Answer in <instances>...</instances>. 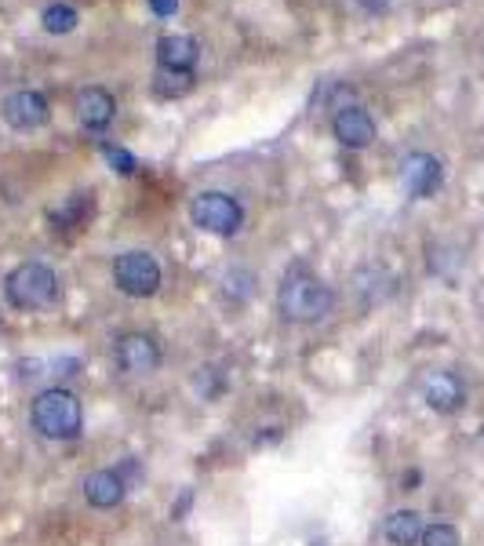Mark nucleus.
I'll use <instances>...</instances> for the list:
<instances>
[{
	"label": "nucleus",
	"instance_id": "18",
	"mask_svg": "<svg viewBox=\"0 0 484 546\" xmlns=\"http://www.w3.org/2000/svg\"><path fill=\"white\" fill-rule=\"evenodd\" d=\"M419 546H463V536H459V528L452 521H434V525L423 528Z\"/></svg>",
	"mask_w": 484,
	"mask_h": 546
},
{
	"label": "nucleus",
	"instance_id": "17",
	"mask_svg": "<svg viewBox=\"0 0 484 546\" xmlns=\"http://www.w3.org/2000/svg\"><path fill=\"white\" fill-rule=\"evenodd\" d=\"M77 22H81L77 8H73V4H62V0H55V4H48V8L41 11V26H44V33H51V37H66V33H73L77 30Z\"/></svg>",
	"mask_w": 484,
	"mask_h": 546
},
{
	"label": "nucleus",
	"instance_id": "19",
	"mask_svg": "<svg viewBox=\"0 0 484 546\" xmlns=\"http://www.w3.org/2000/svg\"><path fill=\"white\" fill-rule=\"evenodd\" d=\"M102 153H106V161H110L113 168H117V172H121V175H132L135 168H139V164H135L132 153H124L121 146H102Z\"/></svg>",
	"mask_w": 484,
	"mask_h": 546
},
{
	"label": "nucleus",
	"instance_id": "4",
	"mask_svg": "<svg viewBox=\"0 0 484 546\" xmlns=\"http://www.w3.org/2000/svg\"><path fill=\"white\" fill-rule=\"evenodd\" d=\"M164 270L157 255L146 248H128V252L113 255V288L128 299H153L161 292Z\"/></svg>",
	"mask_w": 484,
	"mask_h": 546
},
{
	"label": "nucleus",
	"instance_id": "9",
	"mask_svg": "<svg viewBox=\"0 0 484 546\" xmlns=\"http://www.w3.org/2000/svg\"><path fill=\"white\" fill-rule=\"evenodd\" d=\"M332 135L346 150H368L379 139V124H375V117L364 106L350 102V106H339L332 113Z\"/></svg>",
	"mask_w": 484,
	"mask_h": 546
},
{
	"label": "nucleus",
	"instance_id": "20",
	"mask_svg": "<svg viewBox=\"0 0 484 546\" xmlns=\"http://www.w3.org/2000/svg\"><path fill=\"white\" fill-rule=\"evenodd\" d=\"M150 11L153 15H161V19H168V15L179 11V0H150Z\"/></svg>",
	"mask_w": 484,
	"mask_h": 546
},
{
	"label": "nucleus",
	"instance_id": "11",
	"mask_svg": "<svg viewBox=\"0 0 484 546\" xmlns=\"http://www.w3.org/2000/svg\"><path fill=\"white\" fill-rule=\"evenodd\" d=\"M117 117V99L102 84H88V88L77 95V124L84 132H106Z\"/></svg>",
	"mask_w": 484,
	"mask_h": 546
},
{
	"label": "nucleus",
	"instance_id": "16",
	"mask_svg": "<svg viewBox=\"0 0 484 546\" xmlns=\"http://www.w3.org/2000/svg\"><path fill=\"white\" fill-rule=\"evenodd\" d=\"M197 84V73H179V70H157L153 73V95L157 99H182L190 95Z\"/></svg>",
	"mask_w": 484,
	"mask_h": 546
},
{
	"label": "nucleus",
	"instance_id": "6",
	"mask_svg": "<svg viewBox=\"0 0 484 546\" xmlns=\"http://www.w3.org/2000/svg\"><path fill=\"white\" fill-rule=\"evenodd\" d=\"M113 364L121 368V375L146 379V375L161 372L164 350L153 332H124L117 335V343H113Z\"/></svg>",
	"mask_w": 484,
	"mask_h": 546
},
{
	"label": "nucleus",
	"instance_id": "10",
	"mask_svg": "<svg viewBox=\"0 0 484 546\" xmlns=\"http://www.w3.org/2000/svg\"><path fill=\"white\" fill-rule=\"evenodd\" d=\"M470 401L463 375L459 372H430L423 379V405L437 415H459Z\"/></svg>",
	"mask_w": 484,
	"mask_h": 546
},
{
	"label": "nucleus",
	"instance_id": "13",
	"mask_svg": "<svg viewBox=\"0 0 484 546\" xmlns=\"http://www.w3.org/2000/svg\"><path fill=\"white\" fill-rule=\"evenodd\" d=\"M201 59V44L190 33H164L157 41V70H179L193 73Z\"/></svg>",
	"mask_w": 484,
	"mask_h": 546
},
{
	"label": "nucleus",
	"instance_id": "14",
	"mask_svg": "<svg viewBox=\"0 0 484 546\" xmlns=\"http://www.w3.org/2000/svg\"><path fill=\"white\" fill-rule=\"evenodd\" d=\"M91 190L84 193H70L62 204H55L48 212V223L55 233H70V230H84V223H88V215H91Z\"/></svg>",
	"mask_w": 484,
	"mask_h": 546
},
{
	"label": "nucleus",
	"instance_id": "7",
	"mask_svg": "<svg viewBox=\"0 0 484 546\" xmlns=\"http://www.w3.org/2000/svg\"><path fill=\"white\" fill-rule=\"evenodd\" d=\"M0 121L8 124L11 132H41L44 124L51 121V102L44 91L37 88H15L0 99Z\"/></svg>",
	"mask_w": 484,
	"mask_h": 546
},
{
	"label": "nucleus",
	"instance_id": "3",
	"mask_svg": "<svg viewBox=\"0 0 484 546\" xmlns=\"http://www.w3.org/2000/svg\"><path fill=\"white\" fill-rule=\"evenodd\" d=\"M4 299L11 310L19 314H41L59 303V273L41 259H26V263L11 266L4 273Z\"/></svg>",
	"mask_w": 484,
	"mask_h": 546
},
{
	"label": "nucleus",
	"instance_id": "1",
	"mask_svg": "<svg viewBox=\"0 0 484 546\" xmlns=\"http://www.w3.org/2000/svg\"><path fill=\"white\" fill-rule=\"evenodd\" d=\"M335 292L332 284H324L317 273L306 266H292L284 273L281 288H277V314L288 324H321L324 317H332Z\"/></svg>",
	"mask_w": 484,
	"mask_h": 546
},
{
	"label": "nucleus",
	"instance_id": "5",
	"mask_svg": "<svg viewBox=\"0 0 484 546\" xmlns=\"http://www.w3.org/2000/svg\"><path fill=\"white\" fill-rule=\"evenodd\" d=\"M190 223L212 237H237L244 230V208L226 190H201L190 201Z\"/></svg>",
	"mask_w": 484,
	"mask_h": 546
},
{
	"label": "nucleus",
	"instance_id": "2",
	"mask_svg": "<svg viewBox=\"0 0 484 546\" xmlns=\"http://www.w3.org/2000/svg\"><path fill=\"white\" fill-rule=\"evenodd\" d=\"M30 426L44 441H77L84 434L81 397L66 386H44L30 401Z\"/></svg>",
	"mask_w": 484,
	"mask_h": 546
},
{
	"label": "nucleus",
	"instance_id": "15",
	"mask_svg": "<svg viewBox=\"0 0 484 546\" xmlns=\"http://www.w3.org/2000/svg\"><path fill=\"white\" fill-rule=\"evenodd\" d=\"M423 514L419 510H412V506H404V510H394V514L386 517L383 525V536L390 546H419V539H423Z\"/></svg>",
	"mask_w": 484,
	"mask_h": 546
},
{
	"label": "nucleus",
	"instance_id": "8",
	"mask_svg": "<svg viewBox=\"0 0 484 546\" xmlns=\"http://www.w3.org/2000/svg\"><path fill=\"white\" fill-rule=\"evenodd\" d=\"M401 186L412 201H430L444 186V161L426 150L408 153L401 161Z\"/></svg>",
	"mask_w": 484,
	"mask_h": 546
},
{
	"label": "nucleus",
	"instance_id": "12",
	"mask_svg": "<svg viewBox=\"0 0 484 546\" xmlns=\"http://www.w3.org/2000/svg\"><path fill=\"white\" fill-rule=\"evenodd\" d=\"M128 488L132 481L121 474V470H95V474L84 477V499L95 510H113L128 499Z\"/></svg>",
	"mask_w": 484,
	"mask_h": 546
},
{
	"label": "nucleus",
	"instance_id": "21",
	"mask_svg": "<svg viewBox=\"0 0 484 546\" xmlns=\"http://www.w3.org/2000/svg\"><path fill=\"white\" fill-rule=\"evenodd\" d=\"M190 503H193V492H182L179 503L172 506V517H175V521H182V517H186V510H190Z\"/></svg>",
	"mask_w": 484,
	"mask_h": 546
}]
</instances>
